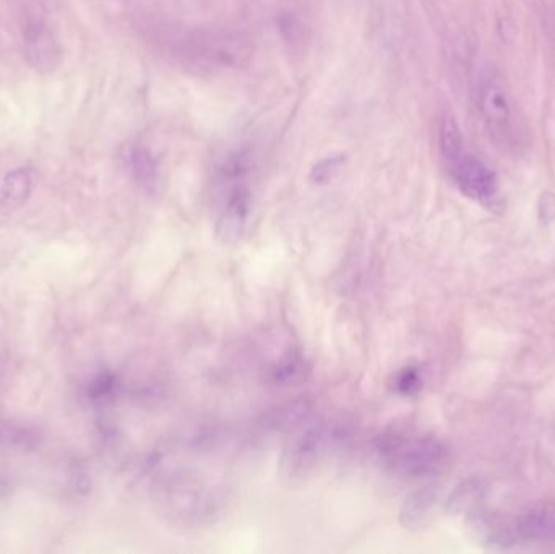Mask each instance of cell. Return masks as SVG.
<instances>
[{
  "instance_id": "cell-13",
  "label": "cell",
  "mask_w": 555,
  "mask_h": 554,
  "mask_svg": "<svg viewBox=\"0 0 555 554\" xmlns=\"http://www.w3.org/2000/svg\"><path fill=\"white\" fill-rule=\"evenodd\" d=\"M440 152L449 165L463 155V136L455 117L447 116L440 127Z\"/></svg>"
},
{
  "instance_id": "cell-2",
  "label": "cell",
  "mask_w": 555,
  "mask_h": 554,
  "mask_svg": "<svg viewBox=\"0 0 555 554\" xmlns=\"http://www.w3.org/2000/svg\"><path fill=\"white\" fill-rule=\"evenodd\" d=\"M375 449L388 468L404 477H429L450 464L446 442L410 429H387L375 439Z\"/></svg>"
},
{
  "instance_id": "cell-14",
  "label": "cell",
  "mask_w": 555,
  "mask_h": 554,
  "mask_svg": "<svg viewBox=\"0 0 555 554\" xmlns=\"http://www.w3.org/2000/svg\"><path fill=\"white\" fill-rule=\"evenodd\" d=\"M345 162L346 158L343 155L326 156V158L320 159V162L313 166L312 171H310V179H312L315 184H326V182L332 181V179L338 175Z\"/></svg>"
},
{
  "instance_id": "cell-7",
  "label": "cell",
  "mask_w": 555,
  "mask_h": 554,
  "mask_svg": "<svg viewBox=\"0 0 555 554\" xmlns=\"http://www.w3.org/2000/svg\"><path fill=\"white\" fill-rule=\"evenodd\" d=\"M481 114L491 137L504 142L511 133L512 107L507 91L499 81L489 80L482 88Z\"/></svg>"
},
{
  "instance_id": "cell-5",
  "label": "cell",
  "mask_w": 555,
  "mask_h": 554,
  "mask_svg": "<svg viewBox=\"0 0 555 554\" xmlns=\"http://www.w3.org/2000/svg\"><path fill=\"white\" fill-rule=\"evenodd\" d=\"M450 168L453 181L466 197L482 204L494 201L499 191V179L494 169L489 168L485 162L476 156L462 155Z\"/></svg>"
},
{
  "instance_id": "cell-6",
  "label": "cell",
  "mask_w": 555,
  "mask_h": 554,
  "mask_svg": "<svg viewBox=\"0 0 555 554\" xmlns=\"http://www.w3.org/2000/svg\"><path fill=\"white\" fill-rule=\"evenodd\" d=\"M23 52L35 70L49 74L61 65L62 49L54 33L42 22H31L23 31Z\"/></svg>"
},
{
  "instance_id": "cell-11",
  "label": "cell",
  "mask_w": 555,
  "mask_h": 554,
  "mask_svg": "<svg viewBox=\"0 0 555 554\" xmlns=\"http://www.w3.org/2000/svg\"><path fill=\"white\" fill-rule=\"evenodd\" d=\"M124 163L130 178L137 185L146 192H153L158 188L159 166L158 159L143 145H132L124 153Z\"/></svg>"
},
{
  "instance_id": "cell-10",
  "label": "cell",
  "mask_w": 555,
  "mask_h": 554,
  "mask_svg": "<svg viewBox=\"0 0 555 554\" xmlns=\"http://www.w3.org/2000/svg\"><path fill=\"white\" fill-rule=\"evenodd\" d=\"M35 189V175L29 168H15L7 172L0 185V210L13 214L31 197Z\"/></svg>"
},
{
  "instance_id": "cell-9",
  "label": "cell",
  "mask_w": 555,
  "mask_h": 554,
  "mask_svg": "<svg viewBox=\"0 0 555 554\" xmlns=\"http://www.w3.org/2000/svg\"><path fill=\"white\" fill-rule=\"evenodd\" d=\"M439 501L437 487L421 488L404 500L400 510V523L404 529L420 530L429 524Z\"/></svg>"
},
{
  "instance_id": "cell-3",
  "label": "cell",
  "mask_w": 555,
  "mask_h": 554,
  "mask_svg": "<svg viewBox=\"0 0 555 554\" xmlns=\"http://www.w3.org/2000/svg\"><path fill=\"white\" fill-rule=\"evenodd\" d=\"M332 433L325 426H312L287 442L281 452L280 475L286 484L300 485L312 477L317 465L328 452Z\"/></svg>"
},
{
  "instance_id": "cell-8",
  "label": "cell",
  "mask_w": 555,
  "mask_h": 554,
  "mask_svg": "<svg viewBox=\"0 0 555 554\" xmlns=\"http://www.w3.org/2000/svg\"><path fill=\"white\" fill-rule=\"evenodd\" d=\"M250 214V192L246 185L228 192L223 214L218 218L217 236L221 243H233L243 233Z\"/></svg>"
},
{
  "instance_id": "cell-17",
  "label": "cell",
  "mask_w": 555,
  "mask_h": 554,
  "mask_svg": "<svg viewBox=\"0 0 555 554\" xmlns=\"http://www.w3.org/2000/svg\"><path fill=\"white\" fill-rule=\"evenodd\" d=\"M116 389V377L113 374H100L88 387V396L91 400H103L109 397Z\"/></svg>"
},
{
  "instance_id": "cell-15",
  "label": "cell",
  "mask_w": 555,
  "mask_h": 554,
  "mask_svg": "<svg viewBox=\"0 0 555 554\" xmlns=\"http://www.w3.org/2000/svg\"><path fill=\"white\" fill-rule=\"evenodd\" d=\"M278 26H280L281 36H283L287 44H302L306 29H304L302 22H300L296 15H293V13H284V15H281L280 20H278Z\"/></svg>"
},
{
  "instance_id": "cell-18",
  "label": "cell",
  "mask_w": 555,
  "mask_h": 554,
  "mask_svg": "<svg viewBox=\"0 0 555 554\" xmlns=\"http://www.w3.org/2000/svg\"><path fill=\"white\" fill-rule=\"evenodd\" d=\"M116 2H126V0H116Z\"/></svg>"
},
{
  "instance_id": "cell-1",
  "label": "cell",
  "mask_w": 555,
  "mask_h": 554,
  "mask_svg": "<svg viewBox=\"0 0 555 554\" xmlns=\"http://www.w3.org/2000/svg\"><path fill=\"white\" fill-rule=\"evenodd\" d=\"M168 55L198 75L237 70L253 59V42L228 28H168Z\"/></svg>"
},
{
  "instance_id": "cell-16",
  "label": "cell",
  "mask_w": 555,
  "mask_h": 554,
  "mask_svg": "<svg viewBox=\"0 0 555 554\" xmlns=\"http://www.w3.org/2000/svg\"><path fill=\"white\" fill-rule=\"evenodd\" d=\"M395 389L401 394V396H416L421 389H423V377H421L420 370L414 366L404 368L400 373L397 374L395 379Z\"/></svg>"
},
{
  "instance_id": "cell-4",
  "label": "cell",
  "mask_w": 555,
  "mask_h": 554,
  "mask_svg": "<svg viewBox=\"0 0 555 554\" xmlns=\"http://www.w3.org/2000/svg\"><path fill=\"white\" fill-rule=\"evenodd\" d=\"M492 542L502 546L520 543H555V504L528 507L514 523L495 530Z\"/></svg>"
},
{
  "instance_id": "cell-12",
  "label": "cell",
  "mask_w": 555,
  "mask_h": 554,
  "mask_svg": "<svg viewBox=\"0 0 555 554\" xmlns=\"http://www.w3.org/2000/svg\"><path fill=\"white\" fill-rule=\"evenodd\" d=\"M39 445V433L25 423L0 420V448L29 451Z\"/></svg>"
}]
</instances>
